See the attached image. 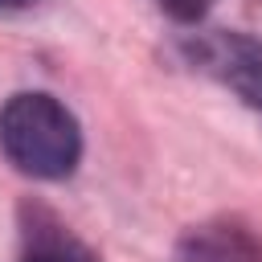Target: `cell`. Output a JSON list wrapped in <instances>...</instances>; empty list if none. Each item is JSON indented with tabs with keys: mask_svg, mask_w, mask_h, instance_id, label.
I'll list each match as a JSON object with an SVG mask.
<instances>
[{
	"mask_svg": "<svg viewBox=\"0 0 262 262\" xmlns=\"http://www.w3.org/2000/svg\"><path fill=\"white\" fill-rule=\"evenodd\" d=\"M213 4H217V0H160V8H164L172 20H184V25L201 20V16H205Z\"/></svg>",
	"mask_w": 262,
	"mask_h": 262,
	"instance_id": "obj_2",
	"label": "cell"
},
{
	"mask_svg": "<svg viewBox=\"0 0 262 262\" xmlns=\"http://www.w3.org/2000/svg\"><path fill=\"white\" fill-rule=\"evenodd\" d=\"M0 151L25 176L61 180L74 172L82 156V131L78 119L53 94L29 90V94H12L0 106Z\"/></svg>",
	"mask_w": 262,
	"mask_h": 262,
	"instance_id": "obj_1",
	"label": "cell"
},
{
	"mask_svg": "<svg viewBox=\"0 0 262 262\" xmlns=\"http://www.w3.org/2000/svg\"><path fill=\"white\" fill-rule=\"evenodd\" d=\"M29 4H37V0H0V8H29Z\"/></svg>",
	"mask_w": 262,
	"mask_h": 262,
	"instance_id": "obj_3",
	"label": "cell"
}]
</instances>
